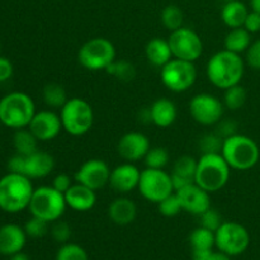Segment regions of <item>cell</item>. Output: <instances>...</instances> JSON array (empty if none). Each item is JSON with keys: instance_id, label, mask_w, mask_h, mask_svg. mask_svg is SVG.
<instances>
[{"instance_id": "cell-1", "label": "cell", "mask_w": 260, "mask_h": 260, "mask_svg": "<svg viewBox=\"0 0 260 260\" xmlns=\"http://www.w3.org/2000/svg\"><path fill=\"white\" fill-rule=\"evenodd\" d=\"M244 73L245 62L243 57L225 48L211 56L206 66L208 81L222 90L240 84Z\"/></svg>"}, {"instance_id": "cell-2", "label": "cell", "mask_w": 260, "mask_h": 260, "mask_svg": "<svg viewBox=\"0 0 260 260\" xmlns=\"http://www.w3.org/2000/svg\"><path fill=\"white\" fill-rule=\"evenodd\" d=\"M35 188L28 177L8 173L0 178V210L8 213H19L28 208Z\"/></svg>"}, {"instance_id": "cell-3", "label": "cell", "mask_w": 260, "mask_h": 260, "mask_svg": "<svg viewBox=\"0 0 260 260\" xmlns=\"http://www.w3.org/2000/svg\"><path fill=\"white\" fill-rule=\"evenodd\" d=\"M35 114V102L28 94L13 91L0 99V122L8 128H27Z\"/></svg>"}, {"instance_id": "cell-4", "label": "cell", "mask_w": 260, "mask_h": 260, "mask_svg": "<svg viewBox=\"0 0 260 260\" xmlns=\"http://www.w3.org/2000/svg\"><path fill=\"white\" fill-rule=\"evenodd\" d=\"M230 173V165L222 155L202 154L197 160L194 183L208 193H216L228 184Z\"/></svg>"}, {"instance_id": "cell-5", "label": "cell", "mask_w": 260, "mask_h": 260, "mask_svg": "<svg viewBox=\"0 0 260 260\" xmlns=\"http://www.w3.org/2000/svg\"><path fill=\"white\" fill-rule=\"evenodd\" d=\"M221 155L231 169L249 170L258 164L260 150L251 137L235 134L223 140Z\"/></svg>"}, {"instance_id": "cell-6", "label": "cell", "mask_w": 260, "mask_h": 260, "mask_svg": "<svg viewBox=\"0 0 260 260\" xmlns=\"http://www.w3.org/2000/svg\"><path fill=\"white\" fill-rule=\"evenodd\" d=\"M66 207L63 193L56 190L52 185H42L33 192L28 210L32 216L51 223L62 217Z\"/></svg>"}, {"instance_id": "cell-7", "label": "cell", "mask_w": 260, "mask_h": 260, "mask_svg": "<svg viewBox=\"0 0 260 260\" xmlns=\"http://www.w3.org/2000/svg\"><path fill=\"white\" fill-rule=\"evenodd\" d=\"M60 118L62 129L69 135L83 136L93 127V107L83 98H70L60 109Z\"/></svg>"}, {"instance_id": "cell-8", "label": "cell", "mask_w": 260, "mask_h": 260, "mask_svg": "<svg viewBox=\"0 0 260 260\" xmlns=\"http://www.w3.org/2000/svg\"><path fill=\"white\" fill-rule=\"evenodd\" d=\"M78 60L89 71L106 70L116 60V47L104 37L91 38L80 47Z\"/></svg>"}, {"instance_id": "cell-9", "label": "cell", "mask_w": 260, "mask_h": 260, "mask_svg": "<svg viewBox=\"0 0 260 260\" xmlns=\"http://www.w3.org/2000/svg\"><path fill=\"white\" fill-rule=\"evenodd\" d=\"M162 85L173 93H184L194 85L197 80V69L194 62L173 57L160 70Z\"/></svg>"}, {"instance_id": "cell-10", "label": "cell", "mask_w": 260, "mask_h": 260, "mask_svg": "<svg viewBox=\"0 0 260 260\" xmlns=\"http://www.w3.org/2000/svg\"><path fill=\"white\" fill-rule=\"evenodd\" d=\"M215 246L218 251L229 256H238L245 253L250 244V235L245 226L234 221H223L215 233Z\"/></svg>"}, {"instance_id": "cell-11", "label": "cell", "mask_w": 260, "mask_h": 260, "mask_svg": "<svg viewBox=\"0 0 260 260\" xmlns=\"http://www.w3.org/2000/svg\"><path fill=\"white\" fill-rule=\"evenodd\" d=\"M137 189L145 200L157 205L168 196L174 193L172 175L165 172L164 169L146 168V169L141 170Z\"/></svg>"}, {"instance_id": "cell-12", "label": "cell", "mask_w": 260, "mask_h": 260, "mask_svg": "<svg viewBox=\"0 0 260 260\" xmlns=\"http://www.w3.org/2000/svg\"><path fill=\"white\" fill-rule=\"evenodd\" d=\"M168 42L174 58L196 62L203 53L202 38L190 28L182 27L170 32Z\"/></svg>"}, {"instance_id": "cell-13", "label": "cell", "mask_w": 260, "mask_h": 260, "mask_svg": "<svg viewBox=\"0 0 260 260\" xmlns=\"http://www.w3.org/2000/svg\"><path fill=\"white\" fill-rule=\"evenodd\" d=\"M222 102L217 96L208 93H201L189 102V113L198 124L205 127L216 126L223 116Z\"/></svg>"}, {"instance_id": "cell-14", "label": "cell", "mask_w": 260, "mask_h": 260, "mask_svg": "<svg viewBox=\"0 0 260 260\" xmlns=\"http://www.w3.org/2000/svg\"><path fill=\"white\" fill-rule=\"evenodd\" d=\"M111 169L104 160L89 159L76 170L74 179L93 190H99L109 184Z\"/></svg>"}, {"instance_id": "cell-15", "label": "cell", "mask_w": 260, "mask_h": 260, "mask_svg": "<svg viewBox=\"0 0 260 260\" xmlns=\"http://www.w3.org/2000/svg\"><path fill=\"white\" fill-rule=\"evenodd\" d=\"M150 149H151V145H150L149 137L142 132L137 131L124 134L117 145L119 156L128 162H136L144 159Z\"/></svg>"}, {"instance_id": "cell-16", "label": "cell", "mask_w": 260, "mask_h": 260, "mask_svg": "<svg viewBox=\"0 0 260 260\" xmlns=\"http://www.w3.org/2000/svg\"><path fill=\"white\" fill-rule=\"evenodd\" d=\"M28 128L38 141H51L56 139L62 129L60 114L55 113L53 111L36 112Z\"/></svg>"}, {"instance_id": "cell-17", "label": "cell", "mask_w": 260, "mask_h": 260, "mask_svg": "<svg viewBox=\"0 0 260 260\" xmlns=\"http://www.w3.org/2000/svg\"><path fill=\"white\" fill-rule=\"evenodd\" d=\"M175 193L179 197L183 211L193 216H201L208 208L212 207L210 196L211 193H208L207 190L201 188L196 183H192V184L177 190Z\"/></svg>"}, {"instance_id": "cell-18", "label": "cell", "mask_w": 260, "mask_h": 260, "mask_svg": "<svg viewBox=\"0 0 260 260\" xmlns=\"http://www.w3.org/2000/svg\"><path fill=\"white\" fill-rule=\"evenodd\" d=\"M141 170L134 162H123L111 170L109 185L112 189L121 194H127L139 187Z\"/></svg>"}, {"instance_id": "cell-19", "label": "cell", "mask_w": 260, "mask_h": 260, "mask_svg": "<svg viewBox=\"0 0 260 260\" xmlns=\"http://www.w3.org/2000/svg\"><path fill=\"white\" fill-rule=\"evenodd\" d=\"M27 243L24 228L15 223H7L0 228V254L12 256L23 250Z\"/></svg>"}, {"instance_id": "cell-20", "label": "cell", "mask_w": 260, "mask_h": 260, "mask_svg": "<svg viewBox=\"0 0 260 260\" xmlns=\"http://www.w3.org/2000/svg\"><path fill=\"white\" fill-rule=\"evenodd\" d=\"M65 201L68 207L76 212H86L90 211L96 203V193L95 190L75 183L71 185L65 193Z\"/></svg>"}, {"instance_id": "cell-21", "label": "cell", "mask_w": 260, "mask_h": 260, "mask_svg": "<svg viewBox=\"0 0 260 260\" xmlns=\"http://www.w3.org/2000/svg\"><path fill=\"white\" fill-rule=\"evenodd\" d=\"M196 170H197V159L190 155H183L178 157L170 174L174 192L194 183Z\"/></svg>"}, {"instance_id": "cell-22", "label": "cell", "mask_w": 260, "mask_h": 260, "mask_svg": "<svg viewBox=\"0 0 260 260\" xmlns=\"http://www.w3.org/2000/svg\"><path fill=\"white\" fill-rule=\"evenodd\" d=\"M55 159L51 154L37 150L33 154L25 156L24 175L29 179H40L46 178L53 172Z\"/></svg>"}, {"instance_id": "cell-23", "label": "cell", "mask_w": 260, "mask_h": 260, "mask_svg": "<svg viewBox=\"0 0 260 260\" xmlns=\"http://www.w3.org/2000/svg\"><path fill=\"white\" fill-rule=\"evenodd\" d=\"M108 216L113 223L118 226H127L136 220V203L127 197H118L108 206Z\"/></svg>"}, {"instance_id": "cell-24", "label": "cell", "mask_w": 260, "mask_h": 260, "mask_svg": "<svg viewBox=\"0 0 260 260\" xmlns=\"http://www.w3.org/2000/svg\"><path fill=\"white\" fill-rule=\"evenodd\" d=\"M150 114H151V123L159 128H168L177 119V106L170 99L159 98L150 107Z\"/></svg>"}, {"instance_id": "cell-25", "label": "cell", "mask_w": 260, "mask_h": 260, "mask_svg": "<svg viewBox=\"0 0 260 260\" xmlns=\"http://www.w3.org/2000/svg\"><path fill=\"white\" fill-rule=\"evenodd\" d=\"M145 55H146L147 61H149L152 66H156V68L160 69L164 65H167V63L173 58V53L172 50H170L168 40H162V38L159 37L151 38V40L146 43Z\"/></svg>"}, {"instance_id": "cell-26", "label": "cell", "mask_w": 260, "mask_h": 260, "mask_svg": "<svg viewBox=\"0 0 260 260\" xmlns=\"http://www.w3.org/2000/svg\"><path fill=\"white\" fill-rule=\"evenodd\" d=\"M248 14V8L240 0L226 2L221 9V19H222L223 24L228 25L231 29L244 27Z\"/></svg>"}, {"instance_id": "cell-27", "label": "cell", "mask_w": 260, "mask_h": 260, "mask_svg": "<svg viewBox=\"0 0 260 260\" xmlns=\"http://www.w3.org/2000/svg\"><path fill=\"white\" fill-rule=\"evenodd\" d=\"M251 45V33L244 27L240 28H233L230 32L226 35L225 41H223V46L225 50L231 51L234 53H243L248 51V48Z\"/></svg>"}, {"instance_id": "cell-28", "label": "cell", "mask_w": 260, "mask_h": 260, "mask_svg": "<svg viewBox=\"0 0 260 260\" xmlns=\"http://www.w3.org/2000/svg\"><path fill=\"white\" fill-rule=\"evenodd\" d=\"M13 145L17 154L23 155V156H28L38 150V140L28 127L15 129L14 136H13Z\"/></svg>"}, {"instance_id": "cell-29", "label": "cell", "mask_w": 260, "mask_h": 260, "mask_svg": "<svg viewBox=\"0 0 260 260\" xmlns=\"http://www.w3.org/2000/svg\"><path fill=\"white\" fill-rule=\"evenodd\" d=\"M188 241L192 250H212L216 244L215 233L202 226H198L189 234Z\"/></svg>"}, {"instance_id": "cell-30", "label": "cell", "mask_w": 260, "mask_h": 260, "mask_svg": "<svg viewBox=\"0 0 260 260\" xmlns=\"http://www.w3.org/2000/svg\"><path fill=\"white\" fill-rule=\"evenodd\" d=\"M43 102L50 108H62L63 104L68 102V94L65 88L57 83H50L43 88L42 91Z\"/></svg>"}, {"instance_id": "cell-31", "label": "cell", "mask_w": 260, "mask_h": 260, "mask_svg": "<svg viewBox=\"0 0 260 260\" xmlns=\"http://www.w3.org/2000/svg\"><path fill=\"white\" fill-rule=\"evenodd\" d=\"M246 99H248V93H246L245 88L238 84V85L226 89L223 93L222 103L225 108L230 109V111H239L246 103Z\"/></svg>"}, {"instance_id": "cell-32", "label": "cell", "mask_w": 260, "mask_h": 260, "mask_svg": "<svg viewBox=\"0 0 260 260\" xmlns=\"http://www.w3.org/2000/svg\"><path fill=\"white\" fill-rule=\"evenodd\" d=\"M161 23L167 29H169L170 32L173 30H177L179 28L183 27V22H184V14H183L182 9L177 5H167V7L162 9L161 15Z\"/></svg>"}, {"instance_id": "cell-33", "label": "cell", "mask_w": 260, "mask_h": 260, "mask_svg": "<svg viewBox=\"0 0 260 260\" xmlns=\"http://www.w3.org/2000/svg\"><path fill=\"white\" fill-rule=\"evenodd\" d=\"M106 71L109 75L114 76L116 79L124 81V83L132 81L135 79V76H136V69H135L134 63H131L127 60H114L113 62L106 69Z\"/></svg>"}, {"instance_id": "cell-34", "label": "cell", "mask_w": 260, "mask_h": 260, "mask_svg": "<svg viewBox=\"0 0 260 260\" xmlns=\"http://www.w3.org/2000/svg\"><path fill=\"white\" fill-rule=\"evenodd\" d=\"M170 155L165 147H151L147 151L146 156L144 157V161L146 168H152V169H164L169 164Z\"/></svg>"}, {"instance_id": "cell-35", "label": "cell", "mask_w": 260, "mask_h": 260, "mask_svg": "<svg viewBox=\"0 0 260 260\" xmlns=\"http://www.w3.org/2000/svg\"><path fill=\"white\" fill-rule=\"evenodd\" d=\"M222 145L223 139L217 132L205 134L198 142V146H200L202 154H221Z\"/></svg>"}, {"instance_id": "cell-36", "label": "cell", "mask_w": 260, "mask_h": 260, "mask_svg": "<svg viewBox=\"0 0 260 260\" xmlns=\"http://www.w3.org/2000/svg\"><path fill=\"white\" fill-rule=\"evenodd\" d=\"M56 260H89L85 249L78 244H62L56 253Z\"/></svg>"}, {"instance_id": "cell-37", "label": "cell", "mask_w": 260, "mask_h": 260, "mask_svg": "<svg viewBox=\"0 0 260 260\" xmlns=\"http://www.w3.org/2000/svg\"><path fill=\"white\" fill-rule=\"evenodd\" d=\"M157 208H159V212L165 217H174L183 211L182 203L175 192L157 203Z\"/></svg>"}, {"instance_id": "cell-38", "label": "cell", "mask_w": 260, "mask_h": 260, "mask_svg": "<svg viewBox=\"0 0 260 260\" xmlns=\"http://www.w3.org/2000/svg\"><path fill=\"white\" fill-rule=\"evenodd\" d=\"M48 223L47 221L42 220V218H38L32 216L29 220L25 222L24 225V231L27 234V236L33 239H40L43 238L46 234L48 233Z\"/></svg>"}, {"instance_id": "cell-39", "label": "cell", "mask_w": 260, "mask_h": 260, "mask_svg": "<svg viewBox=\"0 0 260 260\" xmlns=\"http://www.w3.org/2000/svg\"><path fill=\"white\" fill-rule=\"evenodd\" d=\"M198 217H200V226L208 229V230L213 231V233H216V230H217L223 222L222 216L220 215V212L212 207L208 208L206 212H203L202 215L198 216Z\"/></svg>"}, {"instance_id": "cell-40", "label": "cell", "mask_w": 260, "mask_h": 260, "mask_svg": "<svg viewBox=\"0 0 260 260\" xmlns=\"http://www.w3.org/2000/svg\"><path fill=\"white\" fill-rule=\"evenodd\" d=\"M52 228H51V235H52L53 240L57 241L60 244L69 243L71 238V226L65 221L57 220L52 222Z\"/></svg>"}, {"instance_id": "cell-41", "label": "cell", "mask_w": 260, "mask_h": 260, "mask_svg": "<svg viewBox=\"0 0 260 260\" xmlns=\"http://www.w3.org/2000/svg\"><path fill=\"white\" fill-rule=\"evenodd\" d=\"M246 62L254 70H260V40H256L246 51Z\"/></svg>"}, {"instance_id": "cell-42", "label": "cell", "mask_w": 260, "mask_h": 260, "mask_svg": "<svg viewBox=\"0 0 260 260\" xmlns=\"http://www.w3.org/2000/svg\"><path fill=\"white\" fill-rule=\"evenodd\" d=\"M236 129H238V124L233 121V119H221L217 123V134L222 137L223 140L228 139V137L233 136L236 134Z\"/></svg>"}, {"instance_id": "cell-43", "label": "cell", "mask_w": 260, "mask_h": 260, "mask_svg": "<svg viewBox=\"0 0 260 260\" xmlns=\"http://www.w3.org/2000/svg\"><path fill=\"white\" fill-rule=\"evenodd\" d=\"M74 183H73V179H71V177L70 175L65 174V173H60V174L56 175L52 180V187L55 188L56 190H58V192L63 193V194L68 192V189Z\"/></svg>"}, {"instance_id": "cell-44", "label": "cell", "mask_w": 260, "mask_h": 260, "mask_svg": "<svg viewBox=\"0 0 260 260\" xmlns=\"http://www.w3.org/2000/svg\"><path fill=\"white\" fill-rule=\"evenodd\" d=\"M24 169H25V156L19 154H15L14 156H12L8 161V170L10 173H17V174H23L24 175Z\"/></svg>"}, {"instance_id": "cell-45", "label": "cell", "mask_w": 260, "mask_h": 260, "mask_svg": "<svg viewBox=\"0 0 260 260\" xmlns=\"http://www.w3.org/2000/svg\"><path fill=\"white\" fill-rule=\"evenodd\" d=\"M244 28H245L249 33L260 32V14L259 13L249 12L248 17H246V19H245V23H244Z\"/></svg>"}, {"instance_id": "cell-46", "label": "cell", "mask_w": 260, "mask_h": 260, "mask_svg": "<svg viewBox=\"0 0 260 260\" xmlns=\"http://www.w3.org/2000/svg\"><path fill=\"white\" fill-rule=\"evenodd\" d=\"M13 63L7 57L0 56V83L9 80L13 75Z\"/></svg>"}, {"instance_id": "cell-47", "label": "cell", "mask_w": 260, "mask_h": 260, "mask_svg": "<svg viewBox=\"0 0 260 260\" xmlns=\"http://www.w3.org/2000/svg\"><path fill=\"white\" fill-rule=\"evenodd\" d=\"M213 250H192V260H208Z\"/></svg>"}, {"instance_id": "cell-48", "label": "cell", "mask_w": 260, "mask_h": 260, "mask_svg": "<svg viewBox=\"0 0 260 260\" xmlns=\"http://www.w3.org/2000/svg\"><path fill=\"white\" fill-rule=\"evenodd\" d=\"M208 260H231V256L226 255V254L221 253V251H217V253L213 251V253L211 254L210 258H208Z\"/></svg>"}, {"instance_id": "cell-49", "label": "cell", "mask_w": 260, "mask_h": 260, "mask_svg": "<svg viewBox=\"0 0 260 260\" xmlns=\"http://www.w3.org/2000/svg\"><path fill=\"white\" fill-rule=\"evenodd\" d=\"M10 260H29V258H28L27 254L19 251V253H17V254H14V255L10 256Z\"/></svg>"}, {"instance_id": "cell-50", "label": "cell", "mask_w": 260, "mask_h": 260, "mask_svg": "<svg viewBox=\"0 0 260 260\" xmlns=\"http://www.w3.org/2000/svg\"><path fill=\"white\" fill-rule=\"evenodd\" d=\"M250 5L253 12H256L260 14V0H250Z\"/></svg>"}, {"instance_id": "cell-51", "label": "cell", "mask_w": 260, "mask_h": 260, "mask_svg": "<svg viewBox=\"0 0 260 260\" xmlns=\"http://www.w3.org/2000/svg\"><path fill=\"white\" fill-rule=\"evenodd\" d=\"M223 2H225V3H226V2H231V0H223Z\"/></svg>"}, {"instance_id": "cell-52", "label": "cell", "mask_w": 260, "mask_h": 260, "mask_svg": "<svg viewBox=\"0 0 260 260\" xmlns=\"http://www.w3.org/2000/svg\"><path fill=\"white\" fill-rule=\"evenodd\" d=\"M0 51H2V46H0Z\"/></svg>"}]
</instances>
